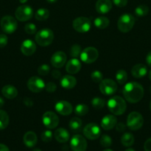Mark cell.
Returning <instances> with one entry per match:
<instances>
[{"mask_svg":"<svg viewBox=\"0 0 151 151\" xmlns=\"http://www.w3.org/2000/svg\"><path fill=\"white\" fill-rule=\"evenodd\" d=\"M144 88L141 84L136 82L127 83L123 88V95L127 101L136 103L140 101L144 96Z\"/></svg>","mask_w":151,"mask_h":151,"instance_id":"1","label":"cell"},{"mask_svg":"<svg viewBox=\"0 0 151 151\" xmlns=\"http://www.w3.org/2000/svg\"><path fill=\"white\" fill-rule=\"evenodd\" d=\"M107 108L113 114L121 115L125 112L127 104L122 97L120 96H115L108 100Z\"/></svg>","mask_w":151,"mask_h":151,"instance_id":"2","label":"cell"},{"mask_svg":"<svg viewBox=\"0 0 151 151\" xmlns=\"http://www.w3.org/2000/svg\"><path fill=\"white\" fill-rule=\"evenodd\" d=\"M53 32L48 28H44L38 31L35 36L36 42L41 47H47L53 41Z\"/></svg>","mask_w":151,"mask_h":151,"instance_id":"3","label":"cell"},{"mask_svg":"<svg viewBox=\"0 0 151 151\" xmlns=\"http://www.w3.org/2000/svg\"><path fill=\"white\" fill-rule=\"evenodd\" d=\"M135 24V18L133 15L125 13L121 15L117 22L118 29L122 32H127L132 29Z\"/></svg>","mask_w":151,"mask_h":151,"instance_id":"4","label":"cell"},{"mask_svg":"<svg viewBox=\"0 0 151 151\" xmlns=\"http://www.w3.org/2000/svg\"><path fill=\"white\" fill-rule=\"evenodd\" d=\"M143 124V116L139 112L133 111L127 116V126L132 131H137L140 129Z\"/></svg>","mask_w":151,"mask_h":151,"instance_id":"5","label":"cell"},{"mask_svg":"<svg viewBox=\"0 0 151 151\" xmlns=\"http://www.w3.org/2000/svg\"><path fill=\"white\" fill-rule=\"evenodd\" d=\"M0 26L3 32L7 34H12L17 29L16 20L11 16H5L2 17L0 22Z\"/></svg>","mask_w":151,"mask_h":151,"instance_id":"6","label":"cell"},{"mask_svg":"<svg viewBox=\"0 0 151 151\" xmlns=\"http://www.w3.org/2000/svg\"><path fill=\"white\" fill-rule=\"evenodd\" d=\"M98 58H99V52L95 47H87L83 50L80 55L81 61L87 64L95 62Z\"/></svg>","mask_w":151,"mask_h":151,"instance_id":"7","label":"cell"},{"mask_svg":"<svg viewBox=\"0 0 151 151\" xmlns=\"http://www.w3.org/2000/svg\"><path fill=\"white\" fill-rule=\"evenodd\" d=\"M15 16L20 22H26L32 19L33 10L29 5H21L16 10Z\"/></svg>","mask_w":151,"mask_h":151,"instance_id":"8","label":"cell"},{"mask_svg":"<svg viewBox=\"0 0 151 151\" xmlns=\"http://www.w3.org/2000/svg\"><path fill=\"white\" fill-rule=\"evenodd\" d=\"M73 27L77 32L84 33L88 32L91 28V22L87 17H78L73 22Z\"/></svg>","mask_w":151,"mask_h":151,"instance_id":"9","label":"cell"},{"mask_svg":"<svg viewBox=\"0 0 151 151\" xmlns=\"http://www.w3.org/2000/svg\"><path fill=\"white\" fill-rule=\"evenodd\" d=\"M99 90L105 95H111L117 91V84L111 79L102 80L99 83Z\"/></svg>","mask_w":151,"mask_h":151,"instance_id":"10","label":"cell"},{"mask_svg":"<svg viewBox=\"0 0 151 151\" xmlns=\"http://www.w3.org/2000/svg\"><path fill=\"white\" fill-rule=\"evenodd\" d=\"M84 137L90 140L97 139L101 135V129L96 123H89L83 129Z\"/></svg>","mask_w":151,"mask_h":151,"instance_id":"11","label":"cell"},{"mask_svg":"<svg viewBox=\"0 0 151 151\" xmlns=\"http://www.w3.org/2000/svg\"><path fill=\"white\" fill-rule=\"evenodd\" d=\"M42 122L46 128L49 129H53L59 125V119L54 112L47 111L43 114Z\"/></svg>","mask_w":151,"mask_h":151,"instance_id":"12","label":"cell"},{"mask_svg":"<svg viewBox=\"0 0 151 151\" xmlns=\"http://www.w3.org/2000/svg\"><path fill=\"white\" fill-rule=\"evenodd\" d=\"M70 147L73 151H86L87 143L85 139L81 135H74L70 140Z\"/></svg>","mask_w":151,"mask_h":151,"instance_id":"13","label":"cell"},{"mask_svg":"<svg viewBox=\"0 0 151 151\" xmlns=\"http://www.w3.org/2000/svg\"><path fill=\"white\" fill-rule=\"evenodd\" d=\"M28 88L32 92L38 93L45 88V83L44 81L39 77H31L28 81Z\"/></svg>","mask_w":151,"mask_h":151,"instance_id":"14","label":"cell"},{"mask_svg":"<svg viewBox=\"0 0 151 151\" xmlns=\"http://www.w3.org/2000/svg\"><path fill=\"white\" fill-rule=\"evenodd\" d=\"M67 61V55L64 52L58 51L56 52L54 54L52 55L50 59V63L54 66L55 68H62L64 65L66 63Z\"/></svg>","mask_w":151,"mask_h":151,"instance_id":"15","label":"cell"},{"mask_svg":"<svg viewBox=\"0 0 151 151\" xmlns=\"http://www.w3.org/2000/svg\"><path fill=\"white\" fill-rule=\"evenodd\" d=\"M56 111L61 115L68 116L70 115L73 111V106L69 102L65 100H61L56 103L55 106Z\"/></svg>","mask_w":151,"mask_h":151,"instance_id":"16","label":"cell"},{"mask_svg":"<svg viewBox=\"0 0 151 151\" xmlns=\"http://www.w3.org/2000/svg\"><path fill=\"white\" fill-rule=\"evenodd\" d=\"M36 50V44L30 39H26L22 43L21 45V52L26 56L32 55Z\"/></svg>","mask_w":151,"mask_h":151,"instance_id":"17","label":"cell"},{"mask_svg":"<svg viewBox=\"0 0 151 151\" xmlns=\"http://www.w3.org/2000/svg\"><path fill=\"white\" fill-rule=\"evenodd\" d=\"M117 124V118L114 115L108 114L103 117L101 121V126L106 131L113 129Z\"/></svg>","mask_w":151,"mask_h":151,"instance_id":"18","label":"cell"},{"mask_svg":"<svg viewBox=\"0 0 151 151\" xmlns=\"http://www.w3.org/2000/svg\"><path fill=\"white\" fill-rule=\"evenodd\" d=\"M96 11L102 14L108 13L112 9V1L110 0H98L96 4Z\"/></svg>","mask_w":151,"mask_h":151,"instance_id":"19","label":"cell"},{"mask_svg":"<svg viewBox=\"0 0 151 151\" xmlns=\"http://www.w3.org/2000/svg\"><path fill=\"white\" fill-rule=\"evenodd\" d=\"M81 68V62L77 58H72L67 63L66 71L70 75L78 73Z\"/></svg>","mask_w":151,"mask_h":151,"instance_id":"20","label":"cell"},{"mask_svg":"<svg viewBox=\"0 0 151 151\" xmlns=\"http://www.w3.org/2000/svg\"><path fill=\"white\" fill-rule=\"evenodd\" d=\"M147 73V68L145 65L138 63L135 65L131 69V74L134 78H142L144 77Z\"/></svg>","mask_w":151,"mask_h":151,"instance_id":"21","label":"cell"},{"mask_svg":"<svg viewBox=\"0 0 151 151\" xmlns=\"http://www.w3.org/2000/svg\"><path fill=\"white\" fill-rule=\"evenodd\" d=\"M54 137L57 142L60 143H65L70 139L69 132L63 128H58L54 133Z\"/></svg>","mask_w":151,"mask_h":151,"instance_id":"22","label":"cell"},{"mask_svg":"<svg viewBox=\"0 0 151 151\" xmlns=\"http://www.w3.org/2000/svg\"><path fill=\"white\" fill-rule=\"evenodd\" d=\"M37 136L33 131H28L25 133L23 137L24 144L28 147H33L36 145L37 143Z\"/></svg>","mask_w":151,"mask_h":151,"instance_id":"23","label":"cell"},{"mask_svg":"<svg viewBox=\"0 0 151 151\" xmlns=\"http://www.w3.org/2000/svg\"><path fill=\"white\" fill-rule=\"evenodd\" d=\"M76 85V79L72 75H65L61 80V86L66 89H71Z\"/></svg>","mask_w":151,"mask_h":151,"instance_id":"24","label":"cell"},{"mask_svg":"<svg viewBox=\"0 0 151 151\" xmlns=\"http://www.w3.org/2000/svg\"><path fill=\"white\" fill-rule=\"evenodd\" d=\"M1 93L4 97L12 100L17 96L18 91L13 86L7 85L3 87L1 89Z\"/></svg>","mask_w":151,"mask_h":151,"instance_id":"25","label":"cell"},{"mask_svg":"<svg viewBox=\"0 0 151 151\" xmlns=\"http://www.w3.org/2000/svg\"><path fill=\"white\" fill-rule=\"evenodd\" d=\"M70 129L73 132H79L82 127V121L78 117H73L69 122Z\"/></svg>","mask_w":151,"mask_h":151,"instance_id":"26","label":"cell"},{"mask_svg":"<svg viewBox=\"0 0 151 151\" xmlns=\"http://www.w3.org/2000/svg\"><path fill=\"white\" fill-rule=\"evenodd\" d=\"M110 21L105 16H99L95 19L94 24L99 29H105L109 26Z\"/></svg>","mask_w":151,"mask_h":151,"instance_id":"27","label":"cell"},{"mask_svg":"<svg viewBox=\"0 0 151 151\" xmlns=\"http://www.w3.org/2000/svg\"><path fill=\"white\" fill-rule=\"evenodd\" d=\"M135 141L134 137L130 133H125L121 138V142L124 147H130L133 145Z\"/></svg>","mask_w":151,"mask_h":151,"instance_id":"28","label":"cell"},{"mask_svg":"<svg viewBox=\"0 0 151 151\" xmlns=\"http://www.w3.org/2000/svg\"><path fill=\"white\" fill-rule=\"evenodd\" d=\"M50 16V12L46 8H40L35 13V18L38 21H45Z\"/></svg>","mask_w":151,"mask_h":151,"instance_id":"29","label":"cell"},{"mask_svg":"<svg viewBox=\"0 0 151 151\" xmlns=\"http://www.w3.org/2000/svg\"><path fill=\"white\" fill-rule=\"evenodd\" d=\"M9 124L8 114L4 111L0 110V130H4Z\"/></svg>","mask_w":151,"mask_h":151,"instance_id":"30","label":"cell"},{"mask_svg":"<svg viewBox=\"0 0 151 151\" xmlns=\"http://www.w3.org/2000/svg\"><path fill=\"white\" fill-rule=\"evenodd\" d=\"M115 79L120 85H123L127 81V73L124 69H119L115 74Z\"/></svg>","mask_w":151,"mask_h":151,"instance_id":"31","label":"cell"},{"mask_svg":"<svg viewBox=\"0 0 151 151\" xmlns=\"http://www.w3.org/2000/svg\"><path fill=\"white\" fill-rule=\"evenodd\" d=\"M89 108L87 105L84 104V103H80L78 104L75 107V113L76 114L78 115V116H84V115L87 114L88 113Z\"/></svg>","mask_w":151,"mask_h":151,"instance_id":"32","label":"cell"},{"mask_svg":"<svg viewBox=\"0 0 151 151\" xmlns=\"http://www.w3.org/2000/svg\"><path fill=\"white\" fill-rule=\"evenodd\" d=\"M149 13V7L145 4H140L135 9V14L139 17H144Z\"/></svg>","mask_w":151,"mask_h":151,"instance_id":"33","label":"cell"},{"mask_svg":"<svg viewBox=\"0 0 151 151\" xmlns=\"http://www.w3.org/2000/svg\"><path fill=\"white\" fill-rule=\"evenodd\" d=\"M91 104L94 109L99 110V109H102V108H104L105 105V101L104 99L101 98V97H94L91 100Z\"/></svg>","mask_w":151,"mask_h":151,"instance_id":"34","label":"cell"},{"mask_svg":"<svg viewBox=\"0 0 151 151\" xmlns=\"http://www.w3.org/2000/svg\"><path fill=\"white\" fill-rule=\"evenodd\" d=\"M81 52V48L78 44H73L71 46L70 49V55L73 58H77L78 56H80Z\"/></svg>","mask_w":151,"mask_h":151,"instance_id":"35","label":"cell"},{"mask_svg":"<svg viewBox=\"0 0 151 151\" xmlns=\"http://www.w3.org/2000/svg\"><path fill=\"white\" fill-rule=\"evenodd\" d=\"M113 140L110 136L103 135L100 139V144L104 147H109L112 145Z\"/></svg>","mask_w":151,"mask_h":151,"instance_id":"36","label":"cell"},{"mask_svg":"<svg viewBox=\"0 0 151 151\" xmlns=\"http://www.w3.org/2000/svg\"><path fill=\"white\" fill-rule=\"evenodd\" d=\"M41 139L44 142H49L53 139V133L50 130L43 131L41 135Z\"/></svg>","mask_w":151,"mask_h":151,"instance_id":"37","label":"cell"},{"mask_svg":"<svg viewBox=\"0 0 151 151\" xmlns=\"http://www.w3.org/2000/svg\"><path fill=\"white\" fill-rule=\"evenodd\" d=\"M91 79L95 83H100L103 80V75L99 71H93L91 73Z\"/></svg>","mask_w":151,"mask_h":151,"instance_id":"38","label":"cell"},{"mask_svg":"<svg viewBox=\"0 0 151 151\" xmlns=\"http://www.w3.org/2000/svg\"><path fill=\"white\" fill-rule=\"evenodd\" d=\"M50 68L48 65L43 64L40 66L38 69V74L40 76H46L50 72Z\"/></svg>","mask_w":151,"mask_h":151,"instance_id":"39","label":"cell"},{"mask_svg":"<svg viewBox=\"0 0 151 151\" xmlns=\"http://www.w3.org/2000/svg\"><path fill=\"white\" fill-rule=\"evenodd\" d=\"M25 30L26 33L29 35H33L36 32V26L34 24L28 23L25 26Z\"/></svg>","mask_w":151,"mask_h":151,"instance_id":"40","label":"cell"},{"mask_svg":"<svg viewBox=\"0 0 151 151\" xmlns=\"http://www.w3.org/2000/svg\"><path fill=\"white\" fill-rule=\"evenodd\" d=\"M56 85L53 82H49L45 85V89L47 92L53 93L56 90Z\"/></svg>","mask_w":151,"mask_h":151,"instance_id":"41","label":"cell"},{"mask_svg":"<svg viewBox=\"0 0 151 151\" xmlns=\"http://www.w3.org/2000/svg\"><path fill=\"white\" fill-rule=\"evenodd\" d=\"M8 41L7 35L4 34H0V48H3L5 47Z\"/></svg>","mask_w":151,"mask_h":151,"instance_id":"42","label":"cell"},{"mask_svg":"<svg viewBox=\"0 0 151 151\" xmlns=\"http://www.w3.org/2000/svg\"><path fill=\"white\" fill-rule=\"evenodd\" d=\"M115 6L119 7H123L127 5V0H112Z\"/></svg>","mask_w":151,"mask_h":151,"instance_id":"43","label":"cell"},{"mask_svg":"<svg viewBox=\"0 0 151 151\" xmlns=\"http://www.w3.org/2000/svg\"><path fill=\"white\" fill-rule=\"evenodd\" d=\"M115 129H116V131H118V132H123V131H125L126 125H124L123 122H118V123H117L116 125H115Z\"/></svg>","mask_w":151,"mask_h":151,"instance_id":"44","label":"cell"},{"mask_svg":"<svg viewBox=\"0 0 151 151\" xmlns=\"http://www.w3.org/2000/svg\"><path fill=\"white\" fill-rule=\"evenodd\" d=\"M144 149L145 151H151V138L146 140L144 145Z\"/></svg>","mask_w":151,"mask_h":151,"instance_id":"45","label":"cell"},{"mask_svg":"<svg viewBox=\"0 0 151 151\" xmlns=\"http://www.w3.org/2000/svg\"><path fill=\"white\" fill-rule=\"evenodd\" d=\"M52 77L55 79H59L62 77V74H61L60 71L58 69H54L52 71Z\"/></svg>","mask_w":151,"mask_h":151,"instance_id":"46","label":"cell"},{"mask_svg":"<svg viewBox=\"0 0 151 151\" xmlns=\"http://www.w3.org/2000/svg\"><path fill=\"white\" fill-rule=\"evenodd\" d=\"M23 102H24V104H25L27 107H32L33 105V100H31L30 98H28V97L24 99Z\"/></svg>","mask_w":151,"mask_h":151,"instance_id":"47","label":"cell"},{"mask_svg":"<svg viewBox=\"0 0 151 151\" xmlns=\"http://www.w3.org/2000/svg\"><path fill=\"white\" fill-rule=\"evenodd\" d=\"M146 62L147 63L148 66L151 67V51L150 52L147 54V55Z\"/></svg>","mask_w":151,"mask_h":151,"instance_id":"48","label":"cell"},{"mask_svg":"<svg viewBox=\"0 0 151 151\" xmlns=\"http://www.w3.org/2000/svg\"><path fill=\"white\" fill-rule=\"evenodd\" d=\"M0 151H10V150L5 145L0 144Z\"/></svg>","mask_w":151,"mask_h":151,"instance_id":"49","label":"cell"},{"mask_svg":"<svg viewBox=\"0 0 151 151\" xmlns=\"http://www.w3.org/2000/svg\"><path fill=\"white\" fill-rule=\"evenodd\" d=\"M4 100H3L1 97H0V109H1L3 106H4Z\"/></svg>","mask_w":151,"mask_h":151,"instance_id":"50","label":"cell"},{"mask_svg":"<svg viewBox=\"0 0 151 151\" xmlns=\"http://www.w3.org/2000/svg\"><path fill=\"white\" fill-rule=\"evenodd\" d=\"M47 1L49 3H55L57 1V0H47Z\"/></svg>","mask_w":151,"mask_h":151,"instance_id":"51","label":"cell"},{"mask_svg":"<svg viewBox=\"0 0 151 151\" xmlns=\"http://www.w3.org/2000/svg\"><path fill=\"white\" fill-rule=\"evenodd\" d=\"M27 1H28V0H19L20 3H22V4H25V3L27 2Z\"/></svg>","mask_w":151,"mask_h":151,"instance_id":"52","label":"cell"},{"mask_svg":"<svg viewBox=\"0 0 151 151\" xmlns=\"http://www.w3.org/2000/svg\"><path fill=\"white\" fill-rule=\"evenodd\" d=\"M148 76H149V79L151 81V69L150 70L149 73H148Z\"/></svg>","mask_w":151,"mask_h":151,"instance_id":"53","label":"cell"},{"mask_svg":"<svg viewBox=\"0 0 151 151\" xmlns=\"http://www.w3.org/2000/svg\"><path fill=\"white\" fill-rule=\"evenodd\" d=\"M125 151H135V150L133 148H127V150H125Z\"/></svg>","mask_w":151,"mask_h":151,"instance_id":"54","label":"cell"},{"mask_svg":"<svg viewBox=\"0 0 151 151\" xmlns=\"http://www.w3.org/2000/svg\"><path fill=\"white\" fill-rule=\"evenodd\" d=\"M33 151H41V150H40V149H38V148H35V149H33Z\"/></svg>","mask_w":151,"mask_h":151,"instance_id":"55","label":"cell"},{"mask_svg":"<svg viewBox=\"0 0 151 151\" xmlns=\"http://www.w3.org/2000/svg\"><path fill=\"white\" fill-rule=\"evenodd\" d=\"M103 151H113V150H112L111 149H105V150H104Z\"/></svg>","mask_w":151,"mask_h":151,"instance_id":"56","label":"cell"},{"mask_svg":"<svg viewBox=\"0 0 151 151\" xmlns=\"http://www.w3.org/2000/svg\"><path fill=\"white\" fill-rule=\"evenodd\" d=\"M150 111H151V101H150Z\"/></svg>","mask_w":151,"mask_h":151,"instance_id":"57","label":"cell"},{"mask_svg":"<svg viewBox=\"0 0 151 151\" xmlns=\"http://www.w3.org/2000/svg\"><path fill=\"white\" fill-rule=\"evenodd\" d=\"M150 93H151V86H150Z\"/></svg>","mask_w":151,"mask_h":151,"instance_id":"58","label":"cell"}]
</instances>
